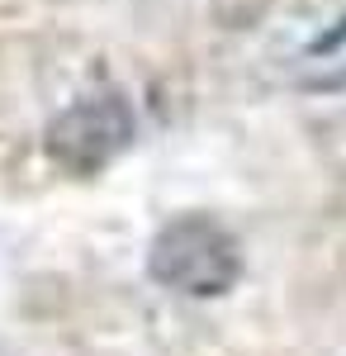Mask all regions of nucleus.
Instances as JSON below:
<instances>
[{
    "label": "nucleus",
    "mask_w": 346,
    "mask_h": 356,
    "mask_svg": "<svg viewBox=\"0 0 346 356\" xmlns=\"http://www.w3.org/2000/svg\"><path fill=\"white\" fill-rule=\"evenodd\" d=\"M147 271L157 285L176 290V295H199L213 300L223 290H233L242 275V252L238 238L209 214H181L157 233Z\"/></svg>",
    "instance_id": "f257e3e1"
},
{
    "label": "nucleus",
    "mask_w": 346,
    "mask_h": 356,
    "mask_svg": "<svg viewBox=\"0 0 346 356\" xmlns=\"http://www.w3.org/2000/svg\"><path fill=\"white\" fill-rule=\"evenodd\" d=\"M133 138V114L119 95H90L72 110H62L48 129V157L72 176L105 171Z\"/></svg>",
    "instance_id": "f03ea898"
}]
</instances>
